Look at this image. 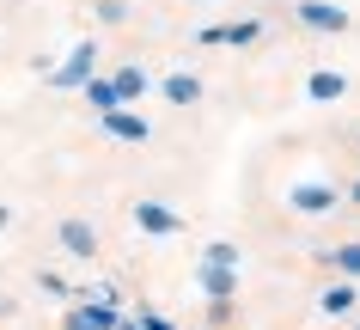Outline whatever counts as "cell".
I'll return each instance as SVG.
<instances>
[{
	"label": "cell",
	"mask_w": 360,
	"mask_h": 330,
	"mask_svg": "<svg viewBox=\"0 0 360 330\" xmlns=\"http://www.w3.org/2000/svg\"><path fill=\"white\" fill-rule=\"evenodd\" d=\"M104 122H110L116 135H129V141H147V122H141V117H129V110H110Z\"/></svg>",
	"instance_id": "6"
},
{
	"label": "cell",
	"mask_w": 360,
	"mask_h": 330,
	"mask_svg": "<svg viewBox=\"0 0 360 330\" xmlns=\"http://www.w3.org/2000/svg\"><path fill=\"white\" fill-rule=\"evenodd\" d=\"M141 92V74H116V104H122V98H134Z\"/></svg>",
	"instance_id": "10"
},
{
	"label": "cell",
	"mask_w": 360,
	"mask_h": 330,
	"mask_svg": "<svg viewBox=\"0 0 360 330\" xmlns=\"http://www.w3.org/2000/svg\"><path fill=\"white\" fill-rule=\"evenodd\" d=\"M61 239H68V245H74L79 257L92 251V227H86V220H68V227H61Z\"/></svg>",
	"instance_id": "7"
},
{
	"label": "cell",
	"mask_w": 360,
	"mask_h": 330,
	"mask_svg": "<svg viewBox=\"0 0 360 330\" xmlns=\"http://www.w3.org/2000/svg\"><path fill=\"white\" fill-rule=\"evenodd\" d=\"M134 214H141V227H147V233H177V214H171L165 202H141Z\"/></svg>",
	"instance_id": "2"
},
{
	"label": "cell",
	"mask_w": 360,
	"mask_h": 330,
	"mask_svg": "<svg viewBox=\"0 0 360 330\" xmlns=\"http://www.w3.org/2000/svg\"><path fill=\"white\" fill-rule=\"evenodd\" d=\"M293 208H330V190H293Z\"/></svg>",
	"instance_id": "8"
},
{
	"label": "cell",
	"mask_w": 360,
	"mask_h": 330,
	"mask_svg": "<svg viewBox=\"0 0 360 330\" xmlns=\"http://www.w3.org/2000/svg\"><path fill=\"white\" fill-rule=\"evenodd\" d=\"M165 98H171V104H195V98H202L195 74H171V80H165Z\"/></svg>",
	"instance_id": "5"
},
{
	"label": "cell",
	"mask_w": 360,
	"mask_h": 330,
	"mask_svg": "<svg viewBox=\"0 0 360 330\" xmlns=\"http://www.w3.org/2000/svg\"><path fill=\"white\" fill-rule=\"evenodd\" d=\"M336 263H342V269H348V275H360V251H342Z\"/></svg>",
	"instance_id": "11"
},
{
	"label": "cell",
	"mask_w": 360,
	"mask_h": 330,
	"mask_svg": "<svg viewBox=\"0 0 360 330\" xmlns=\"http://www.w3.org/2000/svg\"><path fill=\"white\" fill-rule=\"evenodd\" d=\"M116 312L110 306H86V312H68V330H110Z\"/></svg>",
	"instance_id": "3"
},
{
	"label": "cell",
	"mask_w": 360,
	"mask_h": 330,
	"mask_svg": "<svg viewBox=\"0 0 360 330\" xmlns=\"http://www.w3.org/2000/svg\"><path fill=\"white\" fill-rule=\"evenodd\" d=\"M300 19H305V25H318V31H342V25H348L336 6H318V0H305V6H300Z\"/></svg>",
	"instance_id": "4"
},
{
	"label": "cell",
	"mask_w": 360,
	"mask_h": 330,
	"mask_svg": "<svg viewBox=\"0 0 360 330\" xmlns=\"http://www.w3.org/2000/svg\"><path fill=\"white\" fill-rule=\"evenodd\" d=\"M86 80H92V43H79L68 68H56V86H86Z\"/></svg>",
	"instance_id": "1"
},
{
	"label": "cell",
	"mask_w": 360,
	"mask_h": 330,
	"mask_svg": "<svg viewBox=\"0 0 360 330\" xmlns=\"http://www.w3.org/2000/svg\"><path fill=\"white\" fill-rule=\"evenodd\" d=\"M336 92H342L336 74H318V80H311V98H336Z\"/></svg>",
	"instance_id": "9"
}]
</instances>
